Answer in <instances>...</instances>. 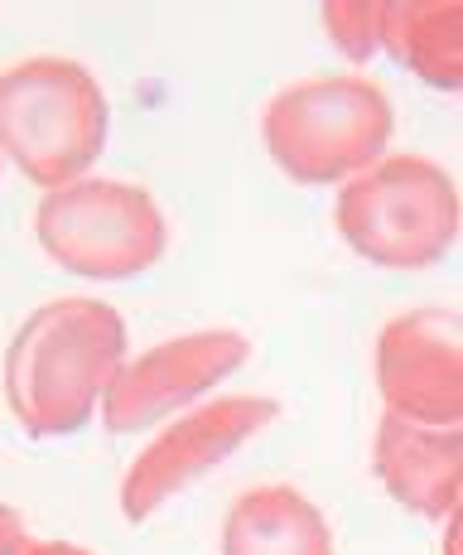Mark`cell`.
<instances>
[{"mask_svg":"<svg viewBox=\"0 0 463 555\" xmlns=\"http://www.w3.org/2000/svg\"><path fill=\"white\" fill-rule=\"evenodd\" d=\"M126 328L106 305L63 300L20 328L10 348V405L29 435H68L121 377Z\"/></svg>","mask_w":463,"mask_h":555,"instance_id":"cell-1","label":"cell"},{"mask_svg":"<svg viewBox=\"0 0 463 555\" xmlns=\"http://www.w3.org/2000/svg\"><path fill=\"white\" fill-rule=\"evenodd\" d=\"M106 102L68 59H29L0 78V151L35 184L68 189L97 159Z\"/></svg>","mask_w":463,"mask_h":555,"instance_id":"cell-2","label":"cell"},{"mask_svg":"<svg viewBox=\"0 0 463 555\" xmlns=\"http://www.w3.org/2000/svg\"><path fill=\"white\" fill-rule=\"evenodd\" d=\"M459 189L429 159L396 155L352 179L338 198V232L376 266H429L459 237Z\"/></svg>","mask_w":463,"mask_h":555,"instance_id":"cell-3","label":"cell"},{"mask_svg":"<svg viewBox=\"0 0 463 555\" xmlns=\"http://www.w3.org/2000/svg\"><path fill=\"white\" fill-rule=\"evenodd\" d=\"M391 135V106L362 78H309L266 106V151L299 184L352 175Z\"/></svg>","mask_w":463,"mask_h":555,"instance_id":"cell-4","label":"cell"},{"mask_svg":"<svg viewBox=\"0 0 463 555\" xmlns=\"http://www.w3.org/2000/svg\"><path fill=\"white\" fill-rule=\"evenodd\" d=\"M39 242L63 271L121 281L140 275L165 251V218L140 189L126 184H68L53 189L35 222Z\"/></svg>","mask_w":463,"mask_h":555,"instance_id":"cell-5","label":"cell"},{"mask_svg":"<svg viewBox=\"0 0 463 555\" xmlns=\"http://www.w3.org/2000/svg\"><path fill=\"white\" fill-rule=\"evenodd\" d=\"M376 382L396 421L454 430L463 421V319L445 309L396 319L376 348Z\"/></svg>","mask_w":463,"mask_h":555,"instance_id":"cell-6","label":"cell"},{"mask_svg":"<svg viewBox=\"0 0 463 555\" xmlns=\"http://www.w3.org/2000/svg\"><path fill=\"white\" fill-rule=\"evenodd\" d=\"M271 415H275L271 401L242 397V401L203 405L198 415L179 421L175 430H169L150 454H140L136 468L126 474V512H131V517H145V512L159 507L169 493H179L189 478H198L203 468H213L218 459L236 454V444L252 440Z\"/></svg>","mask_w":463,"mask_h":555,"instance_id":"cell-7","label":"cell"},{"mask_svg":"<svg viewBox=\"0 0 463 555\" xmlns=\"http://www.w3.org/2000/svg\"><path fill=\"white\" fill-rule=\"evenodd\" d=\"M242 358H246L242 334H198V338H184V344L159 348V353L140 358L131 372H121L112 382V391H106V425L112 430H145L150 421L169 415L179 401L213 387Z\"/></svg>","mask_w":463,"mask_h":555,"instance_id":"cell-8","label":"cell"},{"mask_svg":"<svg viewBox=\"0 0 463 555\" xmlns=\"http://www.w3.org/2000/svg\"><path fill=\"white\" fill-rule=\"evenodd\" d=\"M376 474L401 503L439 512L463 488V430H429L386 415L376 440Z\"/></svg>","mask_w":463,"mask_h":555,"instance_id":"cell-9","label":"cell"},{"mask_svg":"<svg viewBox=\"0 0 463 555\" xmlns=\"http://www.w3.org/2000/svg\"><path fill=\"white\" fill-rule=\"evenodd\" d=\"M228 555H329L324 517L285 483L256 488L228 517Z\"/></svg>","mask_w":463,"mask_h":555,"instance_id":"cell-10","label":"cell"},{"mask_svg":"<svg viewBox=\"0 0 463 555\" xmlns=\"http://www.w3.org/2000/svg\"><path fill=\"white\" fill-rule=\"evenodd\" d=\"M386 25L382 10V44L401 53V63L435 88H463V5H401Z\"/></svg>","mask_w":463,"mask_h":555,"instance_id":"cell-11","label":"cell"},{"mask_svg":"<svg viewBox=\"0 0 463 555\" xmlns=\"http://www.w3.org/2000/svg\"><path fill=\"white\" fill-rule=\"evenodd\" d=\"M454 555H463V512H459V527H454Z\"/></svg>","mask_w":463,"mask_h":555,"instance_id":"cell-12","label":"cell"}]
</instances>
